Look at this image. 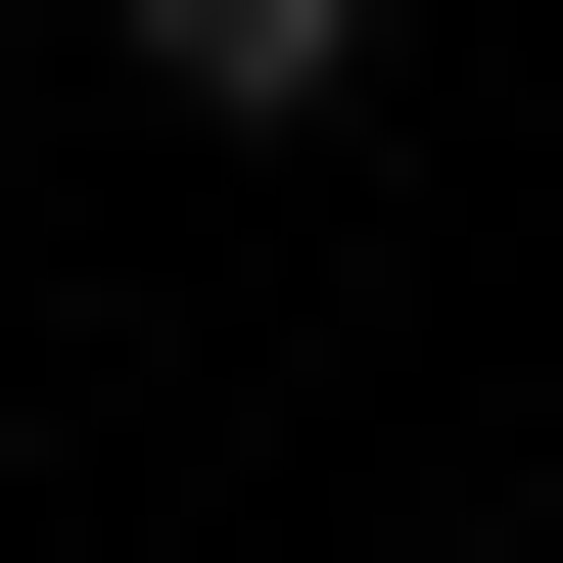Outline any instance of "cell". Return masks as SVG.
<instances>
[{"instance_id":"6da1fadb","label":"cell","mask_w":563,"mask_h":563,"mask_svg":"<svg viewBox=\"0 0 563 563\" xmlns=\"http://www.w3.org/2000/svg\"><path fill=\"white\" fill-rule=\"evenodd\" d=\"M95 47H141V95H235V141H282V95H376V0H95Z\"/></svg>"}]
</instances>
